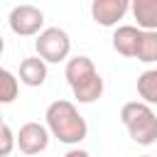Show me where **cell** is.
Here are the masks:
<instances>
[{"label": "cell", "instance_id": "9c48e42d", "mask_svg": "<svg viewBox=\"0 0 157 157\" xmlns=\"http://www.w3.org/2000/svg\"><path fill=\"white\" fill-rule=\"evenodd\" d=\"M20 81L25 86H32V88L42 86L47 81V61L39 54L22 59V64H20Z\"/></svg>", "mask_w": 157, "mask_h": 157}, {"label": "cell", "instance_id": "52a82bcc", "mask_svg": "<svg viewBox=\"0 0 157 157\" xmlns=\"http://www.w3.org/2000/svg\"><path fill=\"white\" fill-rule=\"evenodd\" d=\"M140 37H142V29L137 25H120L113 32V49L123 56H135Z\"/></svg>", "mask_w": 157, "mask_h": 157}, {"label": "cell", "instance_id": "4fadbf2b", "mask_svg": "<svg viewBox=\"0 0 157 157\" xmlns=\"http://www.w3.org/2000/svg\"><path fill=\"white\" fill-rule=\"evenodd\" d=\"M137 93L145 103L157 105V69H147L137 76Z\"/></svg>", "mask_w": 157, "mask_h": 157}, {"label": "cell", "instance_id": "7c38bea8", "mask_svg": "<svg viewBox=\"0 0 157 157\" xmlns=\"http://www.w3.org/2000/svg\"><path fill=\"white\" fill-rule=\"evenodd\" d=\"M135 59L142 61V64H155L157 61V29H142Z\"/></svg>", "mask_w": 157, "mask_h": 157}, {"label": "cell", "instance_id": "3957f363", "mask_svg": "<svg viewBox=\"0 0 157 157\" xmlns=\"http://www.w3.org/2000/svg\"><path fill=\"white\" fill-rule=\"evenodd\" d=\"M34 49L37 54L47 61V64H59L64 59H69V52H71V39L64 29L59 27H44L37 39H34Z\"/></svg>", "mask_w": 157, "mask_h": 157}, {"label": "cell", "instance_id": "277c9868", "mask_svg": "<svg viewBox=\"0 0 157 157\" xmlns=\"http://www.w3.org/2000/svg\"><path fill=\"white\" fill-rule=\"evenodd\" d=\"M7 25L20 37H34L44 29V12L34 5H17L10 10Z\"/></svg>", "mask_w": 157, "mask_h": 157}, {"label": "cell", "instance_id": "30bf717a", "mask_svg": "<svg viewBox=\"0 0 157 157\" xmlns=\"http://www.w3.org/2000/svg\"><path fill=\"white\" fill-rule=\"evenodd\" d=\"M130 12L140 29H157V0H130Z\"/></svg>", "mask_w": 157, "mask_h": 157}, {"label": "cell", "instance_id": "e0dca14e", "mask_svg": "<svg viewBox=\"0 0 157 157\" xmlns=\"http://www.w3.org/2000/svg\"><path fill=\"white\" fill-rule=\"evenodd\" d=\"M2 49H5V42H2V34H0V54H2Z\"/></svg>", "mask_w": 157, "mask_h": 157}, {"label": "cell", "instance_id": "5bb4252c", "mask_svg": "<svg viewBox=\"0 0 157 157\" xmlns=\"http://www.w3.org/2000/svg\"><path fill=\"white\" fill-rule=\"evenodd\" d=\"M20 93V78L0 66V103H12Z\"/></svg>", "mask_w": 157, "mask_h": 157}, {"label": "cell", "instance_id": "5b68a950", "mask_svg": "<svg viewBox=\"0 0 157 157\" xmlns=\"http://www.w3.org/2000/svg\"><path fill=\"white\" fill-rule=\"evenodd\" d=\"M130 10V0H93L91 17L101 27H115Z\"/></svg>", "mask_w": 157, "mask_h": 157}, {"label": "cell", "instance_id": "2e32d148", "mask_svg": "<svg viewBox=\"0 0 157 157\" xmlns=\"http://www.w3.org/2000/svg\"><path fill=\"white\" fill-rule=\"evenodd\" d=\"M64 157H91V155H88L86 150H78V147H74V150H69Z\"/></svg>", "mask_w": 157, "mask_h": 157}, {"label": "cell", "instance_id": "d6986e66", "mask_svg": "<svg viewBox=\"0 0 157 157\" xmlns=\"http://www.w3.org/2000/svg\"><path fill=\"white\" fill-rule=\"evenodd\" d=\"M142 157H152V155H142Z\"/></svg>", "mask_w": 157, "mask_h": 157}, {"label": "cell", "instance_id": "8992f818", "mask_svg": "<svg viewBox=\"0 0 157 157\" xmlns=\"http://www.w3.org/2000/svg\"><path fill=\"white\" fill-rule=\"evenodd\" d=\"M47 145H49V128H44L39 123H25L20 128V132H17V147H20V152H25V155L32 157V155L44 152Z\"/></svg>", "mask_w": 157, "mask_h": 157}, {"label": "cell", "instance_id": "ac0fdd59", "mask_svg": "<svg viewBox=\"0 0 157 157\" xmlns=\"http://www.w3.org/2000/svg\"><path fill=\"white\" fill-rule=\"evenodd\" d=\"M0 125H2V115H0Z\"/></svg>", "mask_w": 157, "mask_h": 157}, {"label": "cell", "instance_id": "ba28073f", "mask_svg": "<svg viewBox=\"0 0 157 157\" xmlns=\"http://www.w3.org/2000/svg\"><path fill=\"white\" fill-rule=\"evenodd\" d=\"M71 91H74V98L78 103H96L103 96V78L98 71H93V74L83 76L81 81H76L71 86Z\"/></svg>", "mask_w": 157, "mask_h": 157}, {"label": "cell", "instance_id": "6da1fadb", "mask_svg": "<svg viewBox=\"0 0 157 157\" xmlns=\"http://www.w3.org/2000/svg\"><path fill=\"white\" fill-rule=\"evenodd\" d=\"M44 118H47L49 132L59 142H64V145H78L88 135V125H86L83 115L78 113V108L71 101H54V103H49Z\"/></svg>", "mask_w": 157, "mask_h": 157}, {"label": "cell", "instance_id": "8fae6325", "mask_svg": "<svg viewBox=\"0 0 157 157\" xmlns=\"http://www.w3.org/2000/svg\"><path fill=\"white\" fill-rule=\"evenodd\" d=\"M93 71H98V69H96V64H93V59H91V56L78 54V56H74V59H69V61H66L64 76H66L69 86H74L76 81H81L83 76H88V74H93Z\"/></svg>", "mask_w": 157, "mask_h": 157}, {"label": "cell", "instance_id": "7a4b0ae2", "mask_svg": "<svg viewBox=\"0 0 157 157\" xmlns=\"http://www.w3.org/2000/svg\"><path fill=\"white\" fill-rule=\"evenodd\" d=\"M120 120L128 128V135L137 145H152L157 142V115L150 103L145 101H130L120 108Z\"/></svg>", "mask_w": 157, "mask_h": 157}, {"label": "cell", "instance_id": "9a60e30c", "mask_svg": "<svg viewBox=\"0 0 157 157\" xmlns=\"http://www.w3.org/2000/svg\"><path fill=\"white\" fill-rule=\"evenodd\" d=\"M15 145H17V135L2 123L0 125V157H7L15 150Z\"/></svg>", "mask_w": 157, "mask_h": 157}]
</instances>
